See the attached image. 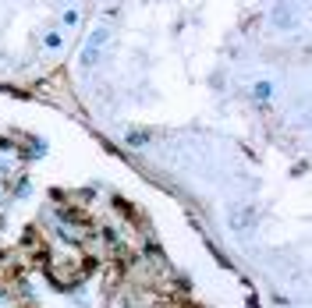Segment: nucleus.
<instances>
[{"mask_svg":"<svg viewBox=\"0 0 312 308\" xmlns=\"http://www.w3.org/2000/svg\"><path fill=\"white\" fill-rule=\"evenodd\" d=\"M78 21H82V11H78V7H64V11H61V25H64V29H75Z\"/></svg>","mask_w":312,"mask_h":308,"instance_id":"6","label":"nucleus"},{"mask_svg":"<svg viewBox=\"0 0 312 308\" xmlns=\"http://www.w3.org/2000/svg\"><path fill=\"white\" fill-rule=\"evenodd\" d=\"M54 4H64V0H54Z\"/></svg>","mask_w":312,"mask_h":308,"instance_id":"8","label":"nucleus"},{"mask_svg":"<svg viewBox=\"0 0 312 308\" xmlns=\"http://www.w3.org/2000/svg\"><path fill=\"white\" fill-rule=\"evenodd\" d=\"M146 142H149V131H139V128H132V131H128V146H135V149H142Z\"/></svg>","mask_w":312,"mask_h":308,"instance_id":"7","label":"nucleus"},{"mask_svg":"<svg viewBox=\"0 0 312 308\" xmlns=\"http://www.w3.org/2000/svg\"><path fill=\"white\" fill-rule=\"evenodd\" d=\"M43 50H46V53H61V50H64V32H61V25H50V29L43 32Z\"/></svg>","mask_w":312,"mask_h":308,"instance_id":"4","label":"nucleus"},{"mask_svg":"<svg viewBox=\"0 0 312 308\" xmlns=\"http://www.w3.org/2000/svg\"><path fill=\"white\" fill-rule=\"evenodd\" d=\"M270 96H273V81H266V78H263V81H255V85H252V99L266 103Z\"/></svg>","mask_w":312,"mask_h":308,"instance_id":"5","label":"nucleus"},{"mask_svg":"<svg viewBox=\"0 0 312 308\" xmlns=\"http://www.w3.org/2000/svg\"><path fill=\"white\" fill-rule=\"evenodd\" d=\"M114 39V29L103 21V25H96L92 32H89V39L82 43V53H78V68H96L99 64V50L107 46Z\"/></svg>","mask_w":312,"mask_h":308,"instance_id":"1","label":"nucleus"},{"mask_svg":"<svg viewBox=\"0 0 312 308\" xmlns=\"http://www.w3.org/2000/svg\"><path fill=\"white\" fill-rule=\"evenodd\" d=\"M295 21H298L295 7H291L288 0H280V4L273 7V25H277V29H295Z\"/></svg>","mask_w":312,"mask_h":308,"instance_id":"3","label":"nucleus"},{"mask_svg":"<svg viewBox=\"0 0 312 308\" xmlns=\"http://www.w3.org/2000/svg\"><path fill=\"white\" fill-rule=\"evenodd\" d=\"M252 223H255V209H252V206H234V209H231V227H234V231L245 234Z\"/></svg>","mask_w":312,"mask_h":308,"instance_id":"2","label":"nucleus"}]
</instances>
